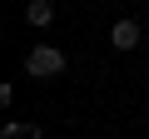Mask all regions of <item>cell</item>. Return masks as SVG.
Returning <instances> with one entry per match:
<instances>
[{
	"mask_svg": "<svg viewBox=\"0 0 149 139\" xmlns=\"http://www.w3.org/2000/svg\"><path fill=\"white\" fill-rule=\"evenodd\" d=\"M60 70H65V50H55V45H35L25 55V75L30 80H55Z\"/></svg>",
	"mask_w": 149,
	"mask_h": 139,
	"instance_id": "6da1fadb",
	"label": "cell"
},
{
	"mask_svg": "<svg viewBox=\"0 0 149 139\" xmlns=\"http://www.w3.org/2000/svg\"><path fill=\"white\" fill-rule=\"evenodd\" d=\"M139 40H144V30H139V20H114V25H109V45H114L119 55H124V50H134Z\"/></svg>",
	"mask_w": 149,
	"mask_h": 139,
	"instance_id": "7a4b0ae2",
	"label": "cell"
},
{
	"mask_svg": "<svg viewBox=\"0 0 149 139\" xmlns=\"http://www.w3.org/2000/svg\"><path fill=\"white\" fill-rule=\"evenodd\" d=\"M25 25L50 30V25H55V5H50V0H30V5H25Z\"/></svg>",
	"mask_w": 149,
	"mask_h": 139,
	"instance_id": "3957f363",
	"label": "cell"
},
{
	"mask_svg": "<svg viewBox=\"0 0 149 139\" xmlns=\"http://www.w3.org/2000/svg\"><path fill=\"white\" fill-rule=\"evenodd\" d=\"M0 139H40V124H5V129H0Z\"/></svg>",
	"mask_w": 149,
	"mask_h": 139,
	"instance_id": "277c9868",
	"label": "cell"
}]
</instances>
